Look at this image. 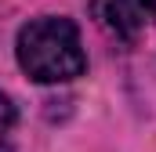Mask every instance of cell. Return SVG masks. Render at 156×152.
I'll list each match as a JSON object with an SVG mask.
<instances>
[{
  "mask_svg": "<svg viewBox=\"0 0 156 152\" xmlns=\"http://www.w3.org/2000/svg\"><path fill=\"white\" fill-rule=\"evenodd\" d=\"M15 54H18V65L37 83H66L87 69L80 29L58 15H44V18H33L29 26H22Z\"/></svg>",
  "mask_w": 156,
  "mask_h": 152,
  "instance_id": "cell-1",
  "label": "cell"
},
{
  "mask_svg": "<svg viewBox=\"0 0 156 152\" xmlns=\"http://www.w3.org/2000/svg\"><path fill=\"white\" fill-rule=\"evenodd\" d=\"M15 105L11 98L0 91V152H11V138H15Z\"/></svg>",
  "mask_w": 156,
  "mask_h": 152,
  "instance_id": "cell-2",
  "label": "cell"
},
{
  "mask_svg": "<svg viewBox=\"0 0 156 152\" xmlns=\"http://www.w3.org/2000/svg\"><path fill=\"white\" fill-rule=\"evenodd\" d=\"M123 11L138 22V29H145L149 22H156V0H120Z\"/></svg>",
  "mask_w": 156,
  "mask_h": 152,
  "instance_id": "cell-3",
  "label": "cell"
}]
</instances>
